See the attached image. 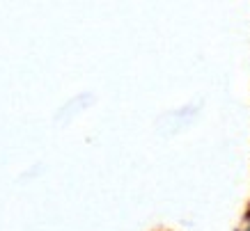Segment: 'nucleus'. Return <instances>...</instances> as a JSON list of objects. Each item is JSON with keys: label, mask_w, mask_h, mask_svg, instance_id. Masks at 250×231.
<instances>
[{"label": "nucleus", "mask_w": 250, "mask_h": 231, "mask_svg": "<svg viewBox=\"0 0 250 231\" xmlns=\"http://www.w3.org/2000/svg\"><path fill=\"white\" fill-rule=\"evenodd\" d=\"M246 231H250V224H248V227H246Z\"/></svg>", "instance_id": "obj_1"}]
</instances>
